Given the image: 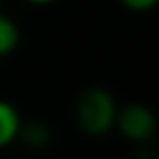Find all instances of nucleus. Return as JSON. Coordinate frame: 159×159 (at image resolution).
I'll use <instances>...</instances> for the list:
<instances>
[{
    "instance_id": "nucleus-1",
    "label": "nucleus",
    "mask_w": 159,
    "mask_h": 159,
    "mask_svg": "<svg viewBox=\"0 0 159 159\" xmlns=\"http://www.w3.org/2000/svg\"><path fill=\"white\" fill-rule=\"evenodd\" d=\"M117 105L111 93L101 87H91L83 91L77 101V119L87 133L103 135L115 125Z\"/></svg>"
},
{
    "instance_id": "nucleus-2",
    "label": "nucleus",
    "mask_w": 159,
    "mask_h": 159,
    "mask_svg": "<svg viewBox=\"0 0 159 159\" xmlns=\"http://www.w3.org/2000/svg\"><path fill=\"white\" fill-rule=\"evenodd\" d=\"M115 123L119 131L131 141H147L155 131V117L145 105H127L117 111Z\"/></svg>"
},
{
    "instance_id": "nucleus-3",
    "label": "nucleus",
    "mask_w": 159,
    "mask_h": 159,
    "mask_svg": "<svg viewBox=\"0 0 159 159\" xmlns=\"http://www.w3.org/2000/svg\"><path fill=\"white\" fill-rule=\"evenodd\" d=\"M20 117L18 111L6 101H0V147L12 143L20 133Z\"/></svg>"
},
{
    "instance_id": "nucleus-4",
    "label": "nucleus",
    "mask_w": 159,
    "mask_h": 159,
    "mask_svg": "<svg viewBox=\"0 0 159 159\" xmlns=\"http://www.w3.org/2000/svg\"><path fill=\"white\" fill-rule=\"evenodd\" d=\"M18 44V28L10 18L0 14V57L12 52Z\"/></svg>"
},
{
    "instance_id": "nucleus-5",
    "label": "nucleus",
    "mask_w": 159,
    "mask_h": 159,
    "mask_svg": "<svg viewBox=\"0 0 159 159\" xmlns=\"http://www.w3.org/2000/svg\"><path fill=\"white\" fill-rule=\"evenodd\" d=\"M24 139L28 141V143H32V145H43L44 141L48 139V133H47V129L43 127V125H36V123H32V125H28L26 129H24Z\"/></svg>"
},
{
    "instance_id": "nucleus-6",
    "label": "nucleus",
    "mask_w": 159,
    "mask_h": 159,
    "mask_svg": "<svg viewBox=\"0 0 159 159\" xmlns=\"http://www.w3.org/2000/svg\"><path fill=\"white\" fill-rule=\"evenodd\" d=\"M121 2L131 10H149L151 6H155L157 0H121Z\"/></svg>"
},
{
    "instance_id": "nucleus-7",
    "label": "nucleus",
    "mask_w": 159,
    "mask_h": 159,
    "mask_svg": "<svg viewBox=\"0 0 159 159\" xmlns=\"http://www.w3.org/2000/svg\"><path fill=\"white\" fill-rule=\"evenodd\" d=\"M30 2H36V4H47V2H52V0H30Z\"/></svg>"
},
{
    "instance_id": "nucleus-8",
    "label": "nucleus",
    "mask_w": 159,
    "mask_h": 159,
    "mask_svg": "<svg viewBox=\"0 0 159 159\" xmlns=\"http://www.w3.org/2000/svg\"><path fill=\"white\" fill-rule=\"evenodd\" d=\"M0 2H2V0H0Z\"/></svg>"
}]
</instances>
